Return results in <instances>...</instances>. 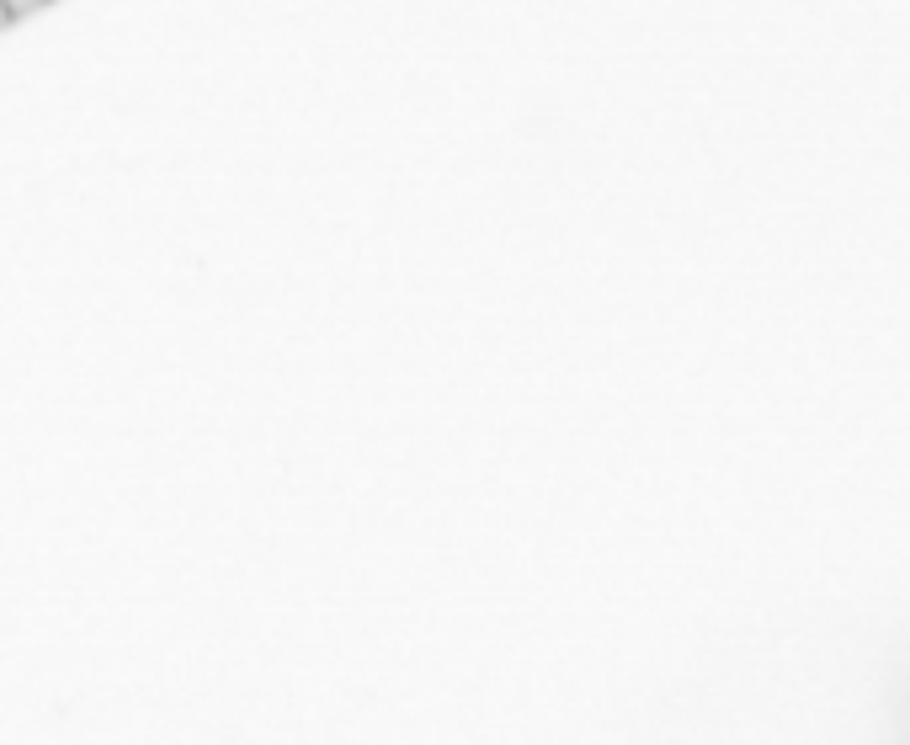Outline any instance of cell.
<instances>
[{
	"label": "cell",
	"mask_w": 910,
	"mask_h": 745,
	"mask_svg": "<svg viewBox=\"0 0 910 745\" xmlns=\"http://www.w3.org/2000/svg\"><path fill=\"white\" fill-rule=\"evenodd\" d=\"M895 745H910V682L900 693V708H895Z\"/></svg>",
	"instance_id": "6da1fadb"
},
{
	"label": "cell",
	"mask_w": 910,
	"mask_h": 745,
	"mask_svg": "<svg viewBox=\"0 0 910 745\" xmlns=\"http://www.w3.org/2000/svg\"><path fill=\"white\" fill-rule=\"evenodd\" d=\"M38 5H48V0H5V11H11V22H16V16H33Z\"/></svg>",
	"instance_id": "7a4b0ae2"
},
{
	"label": "cell",
	"mask_w": 910,
	"mask_h": 745,
	"mask_svg": "<svg viewBox=\"0 0 910 745\" xmlns=\"http://www.w3.org/2000/svg\"><path fill=\"white\" fill-rule=\"evenodd\" d=\"M5 22H11V11H5V0H0V27H5Z\"/></svg>",
	"instance_id": "3957f363"
}]
</instances>
